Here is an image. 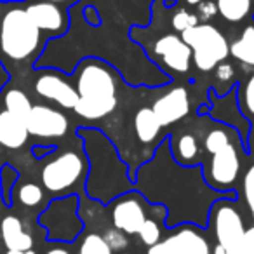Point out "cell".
<instances>
[{"instance_id": "obj_1", "label": "cell", "mask_w": 254, "mask_h": 254, "mask_svg": "<svg viewBox=\"0 0 254 254\" xmlns=\"http://www.w3.org/2000/svg\"><path fill=\"white\" fill-rule=\"evenodd\" d=\"M47 42L49 39L30 19L25 2H0V63L9 80L35 68Z\"/></svg>"}, {"instance_id": "obj_2", "label": "cell", "mask_w": 254, "mask_h": 254, "mask_svg": "<svg viewBox=\"0 0 254 254\" xmlns=\"http://www.w3.org/2000/svg\"><path fill=\"white\" fill-rule=\"evenodd\" d=\"M117 71L99 58H82L73 71L78 99L73 112L80 119L99 120L117 108Z\"/></svg>"}, {"instance_id": "obj_3", "label": "cell", "mask_w": 254, "mask_h": 254, "mask_svg": "<svg viewBox=\"0 0 254 254\" xmlns=\"http://www.w3.org/2000/svg\"><path fill=\"white\" fill-rule=\"evenodd\" d=\"M46 159L40 169V183L49 193L66 195L80 187L87 178L89 162L80 150H61Z\"/></svg>"}, {"instance_id": "obj_4", "label": "cell", "mask_w": 254, "mask_h": 254, "mask_svg": "<svg viewBox=\"0 0 254 254\" xmlns=\"http://www.w3.org/2000/svg\"><path fill=\"white\" fill-rule=\"evenodd\" d=\"M181 39L191 49V63L204 73L212 71L230 56V44L225 33L211 23H198L181 33Z\"/></svg>"}, {"instance_id": "obj_5", "label": "cell", "mask_w": 254, "mask_h": 254, "mask_svg": "<svg viewBox=\"0 0 254 254\" xmlns=\"http://www.w3.org/2000/svg\"><path fill=\"white\" fill-rule=\"evenodd\" d=\"M39 223L46 228L47 239L53 242H71L84 228L78 216V198L75 195L54 198L39 216Z\"/></svg>"}, {"instance_id": "obj_6", "label": "cell", "mask_w": 254, "mask_h": 254, "mask_svg": "<svg viewBox=\"0 0 254 254\" xmlns=\"http://www.w3.org/2000/svg\"><path fill=\"white\" fill-rule=\"evenodd\" d=\"M211 223L216 242L225 251V254H242V237L246 232L242 214L233 202L216 200L211 207Z\"/></svg>"}, {"instance_id": "obj_7", "label": "cell", "mask_w": 254, "mask_h": 254, "mask_svg": "<svg viewBox=\"0 0 254 254\" xmlns=\"http://www.w3.org/2000/svg\"><path fill=\"white\" fill-rule=\"evenodd\" d=\"M240 152L235 139L223 146L221 150L211 153L204 167V178L214 190H232L240 176Z\"/></svg>"}, {"instance_id": "obj_8", "label": "cell", "mask_w": 254, "mask_h": 254, "mask_svg": "<svg viewBox=\"0 0 254 254\" xmlns=\"http://www.w3.org/2000/svg\"><path fill=\"white\" fill-rule=\"evenodd\" d=\"M33 91L42 99L56 103L58 106L66 110H73L78 99L77 89L71 84L70 77L56 68H37L35 80H33Z\"/></svg>"}, {"instance_id": "obj_9", "label": "cell", "mask_w": 254, "mask_h": 254, "mask_svg": "<svg viewBox=\"0 0 254 254\" xmlns=\"http://www.w3.org/2000/svg\"><path fill=\"white\" fill-rule=\"evenodd\" d=\"M146 254H212V247L198 226L183 225L150 246Z\"/></svg>"}, {"instance_id": "obj_10", "label": "cell", "mask_w": 254, "mask_h": 254, "mask_svg": "<svg viewBox=\"0 0 254 254\" xmlns=\"http://www.w3.org/2000/svg\"><path fill=\"white\" fill-rule=\"evenodd\" d=\"M110 216L115 228L126 235H136L148 218L145 198L139 191H124L112 200Z\"/></svg>"}, {"instance_id": "obj_11", "label": "cell", "mask_w": 254, "mask_h": 254, "mask_svg": "<svg viewBox=\"0 0 254 254\" xmlns=\"http://www.w3.org/2000/svg\"><path fill=\"white\" fill-rule=\"evenodd\" d=\"M150 56L171 73H188L191 68V49L180 33H164L153 42Z\"/></svg>"}, {"instance_id": "obj_12", "label": "cell", "mask_w": 254, "mask_h": 254, "mask_svg": "<svg viewBox=\"0 0 254 254\" xmlns=\"http://www.w3.org/2000/svg\"><path fill=\"white\" fill-rule=\"evenodd\" d=\"M25 7L30 19L49 40L63 37L70 28L68 7L44 0H25Z\"/></svg>"}, {"instance_id": "obj_13", "label": "cell", "mask_w": 254, "mask_h": 254, "mask_svg": "<svg viewBox=\"0 0 254 254\" xmlns=\"http://www.w3.org/2000/svg\"><path fill=\"white\" fill-rule=\"evenodd\" d=\"M70 120L51 105H33L26 117V131L39 139H60L68 134Z\"/></svg>"}, {"instance_id": "obj_14", "label": "cell", "mask_w": 254, "mask_h": 254, "mask_svg": "<svg viewBox=\"0 0 254 254\" xmlns=\"http://www.w3.org/2000/svg\"><path fill=\"white\" fill-rule=\"evenodd\" d=\"M152 110L162 127L173 126L190 113V94L181 85H174L153 101Z\"/></svg>"}, {"instance_id": "obj_15", "label": "cell", "mask_w": 254, "mask_h": 254, "mask_svg": "<svg viewBox=\"0 0 254 254\" xmlns=\"http://www.w3.org/2000/svg\"><path fill=\"white\" fill-rule=\"evenodd\" d=\"M0 240L5 251L33 249L32 233L26 232L23 219L16 214H7L0 219Z\"/></svg>"}, {"instance_id": "obj_16", "label": "cell", "mask_w": 254, "mask_h": 254, "mask_svg": "<svg viewBox=\"0 0 254 254\" xmlns=\"http://www.w3.org/2000/svg\"><path fill=\"white\" fill-rule=\"evenodd\" d=\"M28 138L25 120L7 110H0V145L9 150H19L26 145Z\"/></svg>"}, {"instance_id": "obj_17", "label": "cell", "mask_w": 254, "mask_h": 254, "mask_svg": "<svg viewBox=\"0 0 254 254\" xmlns=\"http://www.w3.org/2000/svg\"><path fill=\"white\" fill-rule=\"evenodd\" d=\"M171 155L181 166H197L200 162L202 145L193 132H181L171 139Z\"/></svg>"}, {"instance_id": "obj_18", "label": "cell", "mask_w": 254, "mask_h": 254, "mask_svg": "<svg viewBox=\"0 0 254 254\" xmlns=\"http://www.w3.org/2000/svg\"><path fill=\"white\" fill-rule=\"evenodd\" d=\"M162 131V124L153 113L152 106H143L134 115V132L143 145H150L159 138Z\"/></svg>"}, {"instance_id": "obj_19", "label": "cell", "mask_w": 254, "mask_h": 254, "mask_svg": "<svg viewBox=\"0 0 254 254\" xmlns=\"http://www.w3.org/2000/svg\"><path fill=\"white\" fill-rule=\"evenodd\" d=\"M230 56L247 68H254V25L242 30L239 37L230 44Z\"/></svg>"}, {"instance_id": "obj_20", "label": "cell", "mask_w": 254, "mask_h": 254, "mask_svg": "<svg viewBox=\"0 0 254 254\" xmlns=\"http://www.w3.org/2000/svg\"><path fill=\"white\" fill-rule=\"evenodd\" d=\"M0 96H2L0 101H2V105H4V110H7V112H11L12 115L19 117V119L26 122V117H28L30 110H32V106H33L30 96L19 87L2 89V91H0Z\"/></svg>"}, {"instance_id": "obj_21", "label": "cell", "mask_w": 254, "mask_h": 254, "mask_svg": "<svg viewBox=\"0 0 254 254\" xmlns=\"http://www.w3.org/2000/svg\"><path fill=\"white\" fill-rule=\"evenodd\" d=\"M218 14L228 23H240L253 11V0H214Z\"/></svg>"}, {"instance_id": "obj_22", "label": "cell", "mask_w": 254, "mask_h": 254, "mask_svg": "<svg viewBox=\"0 0 254 254\" xmlns=\"http://www.w3.org/2000/svg\"><path fill=\"white\" fill-rule=\"evenodd\" d=\"M232 141H233L232 129H228L225 126H216L205 132L204 141H202V150L211 155V153L218 152V150H221L223 146H226Z\"/></svg>"}, {"instance_id": "obj_23", "label": "cell", "mask_w": 254, "mask_h": 254, "mask_svg": "<svg viewBox=\"0 0 254 254\" xmlns=\"http://www.w3.org/2000/svg\"><path fill=\"white\" fill-rule=\"evenodd\" d=\"M16 198L23 207H39L40 204H44L46 195H44V188L37 183H23L16 190Z\"/></svg>"}, {"instance_id": "obj_24", "label": "cell", "mask_w": 254, "mask_h": 254, "mask_svg": "<svg viewBox=\"0 0 254 254\" xmlns=\"http://www.w3.org/2000/svg\"><path fill=\"white\" fill-rule=\"evenodd\" d=\"M77 254H113V249L108 246L105 237L96 232H91L80 240Z\"/></svg>"}, {"instance_id": "obj_25", "label": "cell", "mask_w": 254, "mask_h": 254, "mask_svg": "<svg viewBox=\"0 0 254 254\" xmlns=\"http://www.w3.org/2000/svg\"><path fill=\"white\" fill-rule=\"evenodd\" d=\"M200 21H198L197 14L187 7H178L176 11L173 12V16H171V26H173L174 32L180 33V35L183 32H187V30L193 28Z\"/></svg>"}, {"instance_id": "obj_26", "label": "cell", "mask_w": 254, "mask_h": 254, "mask_svg": "<svg viewBox=\"0 0 254 254\" xmlns=\"http://www.w3.org/2000/svg\"><path fill=\"white\" fill-rule=\"evenodd\" d=\"M136 235H139L141 242L150 247L162 239V228H160V225L153 218H146L145 223L141 225V228L138 230Z\"/></svg>"}, {"instance_id": "obj_27", "label": "cell", "mask_w": 254, "mask_h": 254, "mask_svg": "<svg viewBox=\"0 0 254 254\" xmlns=\"http://www.w3.org/2000/svg\"><path fill=\"white\" fill-rule=\"evenodd\" d=\"M18 180V174L11 166L2 167V174H0V191H2V198H4L5 205H11L12 200V188Z\"/></svg>"}, {"instance_id": "obj_28", "label": "cell", "mask_w": 254, "mask_h": 254, "mask_svg": "<svg viewBox=\"0 0 254 254\" xmlns=\"http://www.w3.org/2000/svg\"><path fill=\"white\" fill-rule=\"evenodd\" d=\"M242 193L247 209H249L251 219L254 221V164H251L242 178Z\"/></svg>"}, {"instance_id": "obj_29", "label": "cell", "mask_w": 254, "mask_h": 254, "mask_svg": "<svg viewBox=\"0 0 254 254\" xmlns=\"http://www.w3.org/2000/svg\"><path fill=\"white\" fill-rule=\"evenodd\" d=\"M240 105L247 112V115L254 117V71L247 77L240 89Z\"/></svg>"}, {"instance_id": "obj_30", "label": "cell", "mask_w": 254, "mask_h": 254, "mask_svg": "<svg viewBox=\"0 0 254 254\" xmlns=\"http://www.w3.org/2000/svg\"><path fill=\"white\" fill-rule=\"evenodd\" d=\"M103 237H105V240L108 242V246L112 247L113 251H124L127 246H129L126 233L120 232V230L115 228V226H113V228H110V230H106Z\"/></svg>"}, {"instance_id": "obj_31", "label": "cell", "mask_w": 254, "mask_h": 254, "mask_svg": "<svg viewBox=\"0 0 254 254\" xmlns=\"http://www.w3.org/2000/svg\"><path fill=\"white\" fill-rule=\"evenodd\" d=\"M195 14H197V18L200 23H209L216 14H218L214 0H202L200 4L195 5Z\"/></svg>"}, {"instance_id": "obj_32", "label": "cell", "mask_w": 254, "mask_h": 254, "mask_svg": "<svg viewBox=\"0 0 254 254\" xmlns=\"http://www.w3.org/2000/svg\"><path fill=\"white\" fill-rule=\"evenodd\" d=\"M214 78L219 84H230V82L235 78V68H233V64L226 63V61H221V63L214 68Z\"/></svg>"}, {"instance_id": "obj_33", "label": "cell", "mask_w": 254, "mask_h": 254, "mask_svg": "<svg viewBox=\"0 0 254 254\" xmlns=\"http://www.w3.org/2000/svg\"><path fill=\"white\" fill-rule=\"evenodd\" d=\"M242 254H254V226L246 228L242 237V246H240Z\"/></svg>"}, {"instance_id": "obj_34", "label": "cell", "mask_w": 254, "mask_h": 254, "mask_svg": "<svg viewBox=\"0 0 254 254\" xmlns=\"http://www.w3.org/2000/svg\"><path fill=\"white\" fill-rule=\"evenodd\" d=\"M56 152V148H54V146H42V145H35L32 148V153L33 155H35V159H46V157H49L51 153H54Z\"/></svg>"}, {"instance_id": "obj_35", "label": "cell", "mask_w": 254, "mask_h": 254, "mask_svg": "<svg viewBox=\"0 0 254 254\" xmlns=\"http://www.w3.org/2000/svg\"><path fill=\"white\" fill-rule=\"evenodd\" d=\"M44 254H71V253L63 246H53L51 249H47Z\"/></svg>"}, {"instance_id": "obj_36", "label": "cell", "mask_w": 254, "mask_h": 254, "mask_svg": "<svg viewBox=\"0 0 254 254\" xmlns=\"http://www.w3.org/2000/svg\"><path fill=\"white\" fill-rule=\"evenodd\" d=\"M9 82V73L5 71V68L2 66V63H0V91L4 89V85Z\"/></svg>"}, {"instance_id": "obj_37", "label": "cell", "mask_w": 254, "mask_h": 254, "mask_svg": "<svg viewBox=\"0 0 254 254\" xmlns=\"http://www.w3.org/2000/svg\"><path fill=\"white\" fill-rule=\"evenodd\" d=\"M44 2H53V4H60V5H63V7L70 9L73 4H77L78 0H44Z\"/></svg>"}, {"instance_id": "obj_38", "label": "cell", "mask_w": 254, "mask_h": 254, "mask_svg": "<svg viewBox=\"0 0 254 254\" xmlns=\"http://www.w3.org/2000/svg\"><path fill=\"white\" fill-rule=\"evenodd\" d=\"M5 254H37L33 249H28V251H5Z\"/></svg>"}, {"instance_id": "obj_39", "label": "cell", "mask_w": 254, "mask_h": 254, "mask_svg": "<svg viewBox=\"0 0 254 254\" xmlns=\"http://www.w3.org/2000/svg\"><path fill=\"white\" fill-rule=\"evenodd\" d=\"M202 0H185V4L187 5H191V7H195L197 4H200Z\"/></svg>"}, {"instance_id": "obj_40", "label": "cell", "mask_w": 254, "mask_h": 254, "mask_svg": "<svg viewBox=\"0 0 254 254\" xmlns=\"http://www.w3.org/2000/svg\"><path fill=\"white\" fill-rule=\"evenodd\" d=\"M212 254H225V251H223L219 246H216L214 249H212Z\"/></svg>"}, {"instance_id": "obj_41", "label": "cell", "mask_w": 254, "mask_h": 254, "mask_svg": "<svg viewBox=\"0 0 254 254\" xmlns=\"http://www.w3.org/2000/svg\"><path fill=\"white\" fill-rule=\"evenodd\" d=\"M0 2H25V0H0Z\"/></svg>"}, {"instance_id": "obj_42", "label": "cell", "mask_w": 254, "mask_h": 254, "mask_svg": "<svg viewBox=\"0 0 254 254\" xmlns=\"http://www.w3.org/2000/svg\"><path fill=\"white\" fill-rule=\"evenodd\" d=\"M253 18H254V14H253Z\"/></svg>"}]
</instances>
